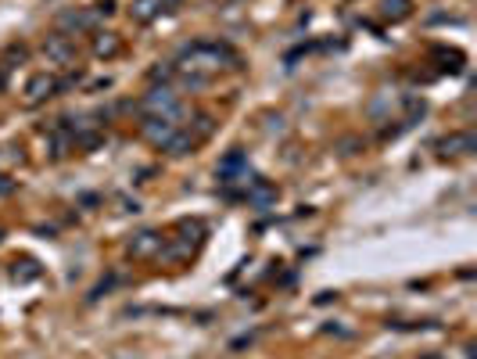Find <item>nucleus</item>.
<instances>
[{
    "instance_id": "1",
    "label": "nucleus",
    "mask_w": 477,
    "mask_h": 359,
    "mask_svg": "<svg viewBox=\"0 0 477 359\" xmlns=\"http://www.w3.org/2000/svg\"><path fill=\"white\" fill-rule=\"evenodd\" d=\"M184 62L194 76H212L216 69H223V62H237V57L223 43H194V47H187Z\"/></svg>"
},
{
    "instance_id": "2",
    "label": "nucleus",
    "mask_w": 477,
    "mask_h": 359,
    "mask_svg": "<svg viewBox=\"0 0 477 359\" xmlns=\"http://www.w3.org/2000/svg\"><path fill=\"white\" fill-rule=\"evenodd\" d=\"M144 108L151 111V115H162V118H176L180 115V101H176V94L169 86H155L151 94L144 97Z\"/></svg>"
},
{
    "instance_id": "3",
    "label": "nucleus",
    "mask_w": 477,
    "mask_h": 359,
    "mask_svg": "<svg viewBox=\"0 0 477 359\" xmlns=\"http://www.w3.org/2000/svg\"><path fill=\"white\" fill-rule=\"evenodd\" d=\"M43 54L50 57V62H57V65H69L72 57H76V43L65 33H54V36L43 40Z\"/></svg>"
},
{
    "instance_id": "4",
    "label": "nucleus",
    "mask_w": 477,
    "mask_h": 359,
    "mask_svg": "<svg viewBox=\"0 0 477 359\" xmlns=\"http://www.w3.org/2000/svg\"><path fill=\"white\" fill-rule=\"evenodd\" d=\"M176 130H180V126H176L172 118H162V115H151V118L144 123V137L151 140L155 147H165V144L176 137Z\"/></svg>"
},
{
    "instance_id": "5",
    "label": "nucleus",
    "mask_w": 477,
    "mask_h": 359,
    "mask_svg": "<svg viewBox=\"0 0 477 359\" xmlns=\"http://www.w3.org/2000/svg\"><path fill=\"white\" fill-rule=\"evenodd\" d=\"M130 252H133L137 259H144V255H155V252H162V237H158L155 230H144V233H137L133 241H130Z\"/></svg>"
},
{
    "instance_id": "6",
    "label": "nucleus",
    "mask_w": 477,
    "mask_h": 359,
    "mask_svg": "<svg viewBox=\"0 0 477 359\" xmlns=\"http://www.w3.org/2000/svg\"><path fill=\"white\" fill-rule=\"evenodd\" d=\"M54 90H57V79L47 76V72H40V76H33V79L25 83V97L29 101H40V97H50Z\"/></svg>"
},
{
    "instance_id": "7",
    "label": "nucleus",
    "mask_w": 477,
    "mask_h": 359,
    "mask_svg": "<svg viewBox=\"0 0 477 359\" xmlns=\"http://www.w3.org/2000/svg\"><path fill=\"white\" fill-rule=\"evenodd\" d=\"M244 169H248L244 155H241V151H233V155H226V158L219 162V180H223V184H230V180H233L237 172H244Z\"/></svg>"
},
{
    "instance_id": "8",
    "label": "nucleus",
    "mask_w": 477,
    "mask_h": 359,
    "mask_svg": "<svg viewBox=\"0 0 477 359\" xmlns=\"http://www.w3.org/2000/svg\"><path fill=\"white\" fill-rule=\"evenodd\" d=\"M194 147H198V140H194L191 133H180V130H176V137H172V140L162 147V151H169V155H176V158H180V155H191Z\"/></svg>"
},
{
    "instance_id": "9",
    "label": "nucleus",
    "mask_w": 477,
    "mask_h": 359,
    "mask_svg": "<svg viewBox=\"0 0 477 359\" xmlns=\"http://www.w3.org/2000/svg\"><path fill=\"white\" fill-rule=\"evenodd\" d=\"M473 147V137L470 133H456L449 140H441V155H466Z\"/></svg>"
},
{
    "instance_id": "10",
    "label": "nucleus",
    "mask_w": 477,
    "mask_h": 359,
    "mask_svg": "<svg viewBox=\"0 0 477 359\" xmlns=\"http://www.w3.org/2000/svg\"><path fill=\"white\" fill-rule=\"evenodd\" d=\"M158 11H162V4H158V0H137V4H133V15H137L140 22H151Z\"/></svg>"
},
{
    "instance_id": "11",
    "label": "nucleus",
    "mask_w": 477,
    "mask_h": 359,
    "mask_svg": "<svg viewBox=\"0 0 477 359\" xmlns=\"http://www.w3.org/2000/svg\"><path fill=\"white\" fill-rule=\"evenodd\" d=\"M409 15V0H384V18H406Z\"/></svg>"
},
{
    "instance_id": "12",
    "label": "nucleus",
    "mask_w": 477,
    "mask_h": 359,
    "mask_svg": "<svg viewBox=\"0 0 477 359\" xmlns=\"http://www.w3.org/2000/svg\"><path fill=\"white\" fill-rule=\"evenodd\" d=\"M94 50H97V54H104V57H111V54H118V40H115L111 33H104V36H97V40H94Z\"/></svg>"
},
{
    "instance_id": "13",
    "label": "nucleus",
    "mask_w": 477,
    "mask_h": 359,
    "mask_svg": "<svg viewBox=\"0 0 477 359\" xmlns=\"http://www.w3.org/2000/svg\"><path fill=\"white\" fill-rule=\"evenodd\" d=\"M36 277H40L36 262H22V269L15 266V280H36Z\"/></svg>"
},
{
    "instance_id": "14",
    "label": "nucleus",
    "mask_w": 477,
    "mask_h": 359,
    "mask_svg": "<svg viewBox=\"0 0 477 359\" xmlns=\"http://www.w3.org/2000/svg\"><path fill=\"white\" fill-rule=\"evenodd\" d=\"M62 25H69V29H86V25H90V18L79 15V11H69V15H62Z\"/></svg>"
},
{
    "instance_id": "15",
    "label": "nucleus",
    "mask_w": 477,
    "mask_h": 359,
    "mask_svg": "<svg viewBox=\"0 0 477 359\" xmlns=\"http://www.w3.org/2000/svg\"><path fill=\"white\" fill-rule=\"evenodd\" d=\"M208 133H212V118H208V115H198V133H194V140H205Z\"/></svg>"
},
{
    "instance_id": "16",
    "label": "nucleus",
    "mask_w": 477,
    "mask_h": 359,
    "mask_svg": "<svg viewBox=\"0 0 477 359\" xmlns=\"http://www.w3.org/2000/svg\"><path fill=\"white\" fill-rule=\"evenodd\" d=\"M420 359H441V355H438V352H427V355H420Z\"/></svg>"
}]
</instances>
